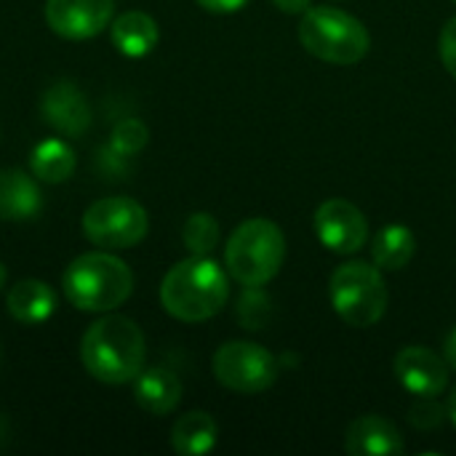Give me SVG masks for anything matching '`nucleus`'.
<instances>
[{
    "label": "nucleus",
    "instance_id": "obj_25",
    "mask_svg": "<svg viewBox=\"0 0 456 456\" xmlns=\"http://www.w3.org/2000/svg\"><path fill=\"white\" fill-rule=\"evenodd\" d=\"M200 8L211 11V13H235L240 11L248 0H195Z\"/></svg>",
    "mask_w": 456,
    "mask_h": 456
},
{
    "label": "nucleus",
    "instance_id": "obj_28",
    "mask_svg": "<svg viewBox=\"0 0 456 456\" xmlns=\"http://www.w3.org/2000/svg\"><path fill=\"white\" fill-rule=\"evenodd\" d=\"M446 411H449V419H452V425H454V428H456V387H454V390H452V395H449Z\"/></svg>",
    "mask_w": 456,
    "mask_h": 456
},
{
    "label": "nucleus",
    "instance_id": "obj_17",
    "mask_svg": "<svg viewBox=\"0 0 456 456\" xmlns=\"http://www.w3.org/2000/svg\"><path fill=\"white\" fill-rule=\"evenodd\" d=\"M5 305H8V313L13 321L32 326V323H43L51 318V313L56 307V294L48 283L27 278V281H19L8 291Z\"/></svg>",
    "mask_w": 456,
    "mask_h": 456
},
{
    "label": "nucleus",
    "instance_id": "obj_1",
    "mask_svg": "<svg viewBox=\"0 0 456 456\" xmlns=\"http://www.w3.org/2000/svg\"><path fill=\"white\" fill-rule=\"evenodd\" d=\"M147 358V342L139 329L126 315H104L88 326L80 339L83 369L104 385L134 382Z\"/></svg>",
    "mask_w": 456,
    "mask_h": 456
},
{
    "label": "nucleus",
    "instance_id": "obj_10",
    "mask_svg": "<svg viewBox=\"0 0 456 456\" xmlns=\"http://www.w3.org/2000/svg\"><path fill=\"white\" fill-rule=\"evenodd\" d=\"M115 0H45V21L64 40H88L112 21Z\"/></svg>",
    "mask_w": 456,
    "mask_h": 456
},
{
    "label": "nucleus",
    "instance_id": "obj_2",
    "mask_svg": "<svg viewBox=\"0 0 456 456\" xmlns=\"http://www.w3.org/2000/svg\"><path fill=\"white\" fill-rule=\"evenodd\" d=\"M227 297V273L211 256H190L174 265L160 283L163 310L184 323H200L219 315Z\"/></svg>",
    "mask_w": 456,
    "mask_h": 456
},
{
    "label": "nucleus",
    "instance_id": "obj_26",
    "mask_svg": "<svg viewBox=\"0 0 456 456\" xmlns=\"http://www.w3.org/2000/svg\"><path fill=\"white\" fill-rule=\"evenodd\" d=\"M273 3H275V8L283 11V13H305V11L310 8L313 0H273Z\"/></svg>",
    "mask_w": 456,
    "mask_h": 456
},
{
    "label": "nucleus",
    "instance_id": "obj_16",
    "mask_svg": "<svg viewBox=\"0 0 456 456\" xmlns=\"http://www.w3.org/2000/svg\"><path fill=\"white\" fill-rule=\"evenodd\" d=\"M40 190L32 176L16 168H0V219H32L40 211Z\"/></svg>",
    "mask_w": 456,
    "mask_h": 456
},
{
    "label": "nucleus",
    "instance_id": "obj_21",
    "mask_svg": "<svg viewBox=\"0 0 456 456\" xmlns=\"http://www.w3.org/2000/svg\"><path fill=\"white\" fill-rule=\"evenodd\" d=\"M182 240L192 256H208L219 243V222L211 214L198 211V214L187 216L184 230H182Z\"/></svg>",
    "mask_w": 456,
    "mask_h": 456
},
{
    "label": "nucleus",
    "instance_id": "obj_19",
    "mask_svg": "<svg viewBox=\"0 0 456 456\" xmlns=\"http://www.w3.org/2000/svg\"><path fill=\"white\" fill-rule=\"evenodd\" d=\"M75 166H77L75 150L61 139H45V142L35 144V150L29 155L32 176L45 184L67 182L75 174Z\"/></svg>",
    "mask_w": 456,
    "mask_h": 456
},
{
    "label": "nucleus",
    "instance_id": "obj_20",
    "mask_svg": "<svg viewBox=\"0 0 456 456\" xmlns=\"http://www.w3.org/2000/svg\"><path fill=\"white\" fill-rule=\"evenodd\" d=\"M414 254L417 238L403 224H387L371 240V259L379 270H403Z\"/></svg>",
    "mask_w": 456,
    "mask_h": 456
},
{
    "label": "nucleus",
    "instance_id": "obj_4",
    "mask_svg": "<svg viewBox=\"0 0 456 456\" xmlns=\"http://www.w3.org/2000/svg\"><path fill=\"white\" fill-rule=\"evenodd\" d=\"M286 238L281 227L270 219H246L235 227L224 246L227 273L248 289L270 283L281 273Z\"/></svg>",
    "mask_w": 456,
    "mask_h": 456
},
{
    "label": "nucleus",
    "instance_id": "obj_14",
    "mask_svg": "<svg viewBox=\"0 0 456 456\" xmlns=\"http://www.w3.org/2000/svg\"><path fill=\"white\" fill-rule=\"evenodd\" d=\"M134 395H136V403L147 411V414H155V417H166L171 414L179 401H182V382L174 371L168 369H142V374L134 379Z\"/></svg>",
    "mask_w": 456,
    "mask_h": 456
},
{
    "label": "nucleus",
    "instance_id": "obj_11",
    "mask_svg": "<svg viewBox=\"0 0 456 456\" xmlns=\"http://www.w3.org/2000/svg\"><path fill=\"white\" fill-rule=\"evenodd\" d=\"M393 371L401 387L409 390L414 398H438L449 387L446 358H441L425 345L403 347L393 361Z\"/></svg>",
    "mask_w": 456,
    "mask_h": 456
},
{
    "label": "nucleus",
    "instance_id": "obj_27",
    "mask_svg": "<svg viewBox=\"0 0 456 456\" xmlns=\"http://www.w3.org/2000/svg\"><path fill=\"white\" fill-rule=\"evenodd\" d=\"M444 358H446L449 369H454L456 371V326L449 331V337H446V342H444Z\"/></svg>",
    "mask_w": 456,
    "mask_h": 456
},
{
    "label": "nucleus",
    "instance_id": "obj_9",
    "mask_svg": "<svg viewBox=\"0 0 456 456\" xmlns=\"http://www.w3.org/2000/svg\"><path fill=\"white\" fill-rule=\"evenodd\" d=\"M313 224L318 240L334 254H358L369 240V222L363 211L345 198L323 200Z\"/></svg>",
    "mask_w": 456,
    "mask_h": 456
},
{
    "label": "nucleus",
    "instance_id": "obj_15",
    "mask_svg": "<svg viewBox=\"0 0 456 456\" xmlns=\"http://www.w3.org/2000/svg\"><path fill=\"white\" fill-rule=\"evenodd\" d=\"M110 35H112V45L123 56H128V59H142V56L152 53V48L160 40L158 21L150 13H144V11H126V13H120L112 21Z\"/></svg>",
    "mask_w": 456,
    "mask_h": 456
},
{
    "label": "nucleus",
    "instance_id": "obj_18",
    "mask_svg": "<svg viewBox=\"0 0 456 456\" xmlns=\"http://www.w3.org/2000/svg\"><path fill=\"white\" fill-rule=\"evenodd\" d=\"M219 428L211 414L206 411H190L176 419L171 430V446L182 456H203L216 446Z\"/></svg>",
    "mask_w": 456,
    "mask_h": 456
},
{
    "label": "nucleus",
    "instance_id": "obj_22",
    "mask_svg": "<svg viewBox=\"0 0 456 456\" xmlns=\"http://www.w3.org/2000/svg\"><path fill=\"white\" fill-rule=\"evenodd\" d=\"M147 136H150V134H147L144 123L128 118V120H123V123L115 128L112 142H115V147H118L120 152H139V150L147 144Z\"/></svg>",
    "mask_w": 456,
    "mask_h": 456
},
{
    "label": "nucleus",
    "instance_id": "obj_8",
    "mask_svg": "<svg viewBox=\"0 0 456 456\" xmlns=\"http://www.w3.org/2000/svg\"><path fill=\"white\" fill-rule=\"evenodd\" d=\"M214 377L238 395H259L278 379L275 355L254 342H227L214 353Z\"/></svg>",
    "mask_w": 456,
    "mask_h": 456
},
{
    "label": "nucleus",
    "instance_id": "obj_12",
    "mask_svg": "<svg viewBox=\"0 0 456 456\" xmlns=\"http://www.w3.org/2000/svg\"><path fill=\"white\" fill-rule=\"evenodd\" d=\"M345 452L350 456H398L406 452V444L390 419L366 414L350 425Z\"/></svg>",
    "mask_w": 456,
    "mask_h": 456
},
{
    "label": "nucleus",
    "instance_id": "obj_30",
    "mask_svg": "<svg viewBox=\"0 0 456 456\" xmlns=\"http://www.w3.org/2000/svg\"><path fill=\"white\" fill-rule=\"evenodd\" d=\"M454 3H456V0H454Z\"/></svg>",
    "mask_w": 456,
    "mask_h": 456
},
{
    "label": "nucleus",
    "instance_id": "obj_23",
    "mask_svg": "<svg viewBox=\"0 0 456 456\" xmlns=\"http://www.w3.org/2000/svg\"><path fill=\"white\" fill-rule=\"evenodd\" d=\"M449 411L446 406H441L436 398H419V403L411 409V425L419 428V430H436L446 422Z\"/></svg>",
    "mask_w": 456,
    "mask_h": 456
},
{
    "label": "nucleus",
    "instance_id": "obj_24",
    "mask_svg": "<svg viewBox=\"0 0 456 456\" xmlns=\"http://www.w3.org/2000/svg\"><path fill=\"white\" fill-rule=\"evenodd\" d=\"M441 59H444V67L449 69V75L456 77V16L446 21L444 32H441Z\"/></svg>",
    "mask_w": 456,
    "mask_h": 456
},
{
    "label": "nucleus",
    "instance_id": "obj_29",
    "mask_svg": "<svg viewBox=\"0 0 456 456\" xmlns=\"http://www.w3.org/2000/svg\"><path fill=\"white\" fill-rule=\"evenodd\" d=\"M5 278H8V273H5V267L0 265V289L5 286Z\"/></svg>",
    "mask_w": 456,
    "mask_h": 456
},
{
    "label": "nucleus",
    "instance_id": "obj_5",
    "mask_svg": "<svg viewBox=\"0 0 456 456\" xmlns=\"http://www.w3.org/2000/svg\"><path fill=\"white\" fill-rule=\"evenodd\" d=\"M299 43L307 53L329 64H358L371 48L369 29L355 16L331 5L307 8L302 13Z\"/></svg>",
    "mask_w": 456,
    "mask_h": 456
},
{
    "label": "nucleus",
    "instance_id": "obj_7",
    "mask_svg": "<svg viewBox=\"0 0 456 456\" xmlns=\"http://www.w3.org/2000/svg\"><path fill=\"white\" fill-rule=\"evenodd\" d=\"M147 230L150 216L134 198H102L83 214V235L104 251L134 248L144 240Z\"/></svg>",
    "mask_w": 456,
    "mask_h": 456
},
{
    "label": "nucleus",
    "instance_id": "obj_6",
    "mask_svg": "<svg viewBox=\"0 0 456 456\" xmlns=\"http://www.w3.org/2000/svg\"><path fill=\"white\" fill-rule=\"evenodd\" d=\"M329 299L345 323L355 329H369L385 318L390 291L377 265L347 262L331 273Z\"/></svg>",
    "mask_w": 456,
    "mask_h": 456
},
{
    "label": "nucleus",
    "instance_id": "obj_3",
    "mask_svg": "<svg viewBox=\"0 0 456 456\" xmlns=\"http://www.w3.org/2000/svg\"><path fill=\"white\" fill-rule=\"evenodd\" d=\"M61 291L69 305L83 313H110L131 297L134 273L123 259L107 251L80 254L67 265Z\"/></svg>",
    "mask_w": 456,
    "mask_h": 456
},
{
    "label": "nucleus",
    "instance_id": "obj_13",
    "mask_svg": "<svg viewBox=\"0 0 456 456\" xmlns=\"http://www.w3.org/2000/svg\"><path fill=\"white\" fill-rule=\"evenodd\" d=\"M43 115H45V120L53 128H59V131H64L69 136H77L91 123L88 102L67 80L64 83H56L53 88L45 91V96H43Z\"/></svg>",
    "mask_w": 456,
    "mask_h": 456
}]
</instances>
